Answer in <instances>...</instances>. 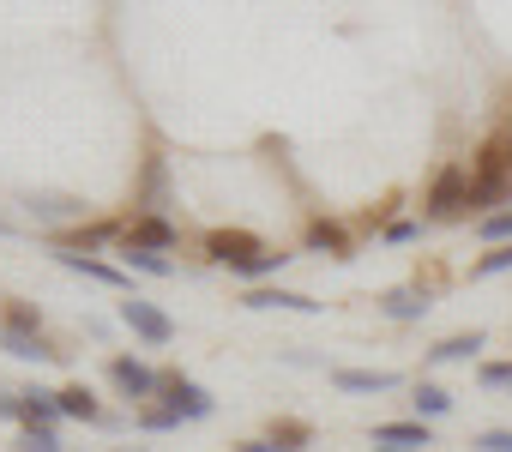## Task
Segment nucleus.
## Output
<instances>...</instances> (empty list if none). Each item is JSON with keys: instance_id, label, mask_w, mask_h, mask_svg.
I'll return each mask as SVG.
<instances>
[{"instance_id": "9d476101", "label": "nucleus", "mask_w": 512, "mask_h": 452, "mask_svg": "<svg viewBox=\"0 0 512 452\" xmlns=\"http://www.w3.org/2000/svg\"><path fill=\"white\" fill-rule=\"evenodd\" d=\"M0 350L19 356V362H55L61 356V350L43 344V332H19V326H0Z\"/></svg>"}, {"instance_id": "bb28decb", "label": "nucleus", "mask_w": 512, "mask_h": 452, "mask_svg": "<svg viewBox=\"0 0 512 452\" xmlns=\"http://www.w3.org/2000/svg\"><path fill=\"white\" fill-rule=\"evenodd\" d=\"M470 446H482V452H512V428H482Z\"/></svg>"}, {"instance_id": "ddd939ff", "label": "nucleus", "mask_w": 512, "mask_h": 452, "mask_svg": "<svg viewBox=\"0 0 512 452\" xmlns=\"http://www.w3.org/2000/svg\"><path fill=\"white\" fill-rule=\"evenodd\" d=\"M278 452H308L314 446V428L308 422H296V416H284V422H272V434H266Z\"/></svg>"}, {"instance_id": "9b49d317", "label": "nucleus", "mask_w": 512, "mask_h": 452, "mask_svg": "<svg viewBox=\"0 0 512 452\" xmlns=\"http://www.w3.org/2000/svg\"><path fill=\"white\" fill-rule=\"evenodd\" d=\"M332 386H338V392H392L398 374H392V368H338Z\"/></svg>"}, {"instance_id": "cd10ccee", "label": "nucleus", "mask_w": 512, "mask_h": 452, "mask_svg": "<svg viewBox=\"0 0 512 452\" xmlns=\"http://www.w3.org/2000/svg\"><path fill=\"white\" fill-rule=\"evenodd\" d=\"M482 386H512V362H488L482 368Z\"/></svg>"}, {"instance_id": "6e6552de", "label": "nucleus", "mask_w": 512, "mask_h": 452, "mask_svg": "<svg viewBox=\"0 0 512 452\" xmlns=\"http://www.w3.org/2000/svg\"><path fill=\"white\" fill-rule=\"evenodd\" d=\"M241 302H247V308H290V314H320V302H314V296H302V290H278V284L247 290Z\"/></svg>"}, {"instance_id": "2eb2a0df", "label": "nucleus", "mask_w": 512, "mask_h": 452, "mask_svg": "<svg viewBox=\"0 0 512 452\" xmlns=\"http://www.w3.org/2000/svg\"><path fill=\"white\" fill-rule=\"evenodd\" d=\"M121 266L145 272V278H175V260L169 254H145V248H121Z\"/></svg>"}, {"instance_id": "c756f323", "label": "nucleus", "mask_w": 512, "mask_h": 452, "mask_svg": "<svg viewBox=\"0 0 512 452\" xmlns=\"http://www.w3.org/2000/svg\"><path fill=\"white\" fill-rule=\"evenodd\" d=\"M25 452H61V440L55 434H25Z\"/></svg>"}, {"instance_id": "f8f14e48", "label": "nucleus", "mask_w": 512, "mask_h": 452, "mask_svg": "<svg viewBox=\"0 0 512 452\" xmlns=\"http://www.w3.org/2000/svg\"><path fill=\"white\" fill-rule=\"evenodd\" d=\"M374 446H428V422H374Z\"/></svg>"}, {"instance_id": "7ed1b4c3", "label": "nucleus", "mask_w": 512, "mask_h": 452, "mask_svg": "<svg viewBox=\"0 0 512 452\" xmlns=\"http://www.w3.org/2000/svg\"><path fill=\"white\" fill-rule=\"evenodd\" d=\"M205 254H211L217 266L241 272L253 254H266V242H260V236H247V230H211V236H205Z\"/></svg>"}, {"instance_id": "f257e3e1", "label": "nucleus", "mask_w": 512, "mask_h": 452, "mask_svg": "<svg viewBox=\"0 0 512 452\" xmlns=\"http://www.w3.org/2000/svg\"><path fill=\"white\" fill-rule=\"evenodd\" d=\"M464 211H470V169H464V163H440V169H434V187H428V217L452 223V217H464Z\"/></svg>"}, {"instance_id": "f3484780", "label": "nucleus", "mask_w": 512, "mask_h": 452, "mask_svg": "<svg viewBox=\"0 0 512 452\" xmlns=\"http://www.w3.org/2000/svg\"><path fill=\"white\" fill-rule=\"evenodd\" d=\"M476 350H482V332H458V338H440L428 350V362H470Z\"/></svg>"}, {"instance_id": "412c9836", "label": "nucleus", "mask_w": 512, "mask_h": 452, "mask_svg": "<svg viewBox=\"0 0 512 452\" xmlns=\"http://www.w3.org/2000/svg\"><path fill=\"white\" fill-rule=\"evenodd\" d=\"M476 236L494 242V248H512V205H506V211H488V217L476 223Z\"/></svg>"}, {"instance_id": "0eeeda50", "label": "nucleus", "mask_w": 512, "mask_h": 452, "mask_svg": "<svg viewBox=\"0 0 512 452\" xmlns=\"http://www.w3.org/2000/svg\"><path fill=\"white\" fill-rule=\"evenodd\" d=\"M19 422H25L31 434H55V422H61V392H25V398H19Z\"/></svg>"}, {"instance_id": "a878e982", "label": "nucleus", "mask_w": 512, "mask_h": 452, "mask_svg": "<svg viewBox=\"0 0 512 452\" xmlns=\"http://www.w3.org/2000/svg\"><path fill=\"white\" fill-rule=\"evenodd\" d=\"M494 272H512V248H494L476 260V278H494Z\"/></svg>"}, {"instance_id": "6ab92c4d", "label": "nucleus", "mask_w": 512, "mask_h": 452, "mask_svg": "<svg viewBox=\"0 0 512 452\" xmlns=\"http://www.w3.org/2000/svg\"><path fill=\"white\" fill-rule=\"evenodd\" d=\"M284 266H290V254H278V248H266V254H253V260H247V266H241L235 278H247L253 290H260V278H272V272H284Z\"/></svg>"}, {"instance_id": "7c9ffc66", "label": "nucleus", "mask_w": 512, "mask_h": 452, "mask_svg": "<svg viewBox=\"0 0 512 452\" xmlns=\"http://www.w3.org/2000/svg\"><path fill=\"white\" fill-rule=\"evenodd\" d=\"M422 230H416V223H392V230H386V242H416Z\"/></svg>"}, {"instance_id": "4468645a", "label": "nucleus", "mask_w": 512, "mask_h": 452, "mask_svg": "<svg viewBox=\"0 0 512 452\" xmlns=\"http://www.w3.org/2000/svg\"><path fill=\"white\" fill-rule=\"evenodd\" d=\"M308 248H320V254H332V260H350V236H344V223H314L308 230Z\"/></svg>"}, {"instance_id": "c85d7f7f", "label": "nucleus", "mask_w": 512, "mask_h": 452, "mask_svg": "<svg viewBox=\"0 0 512 452\" xmlns=\"http://www.w3.org/2000/svg\"><path fill=\"white\" fill-rule=\"evenodd\" d=\"M19 398H25V392H7V386H0V422H19Z\"/></svg>"}, {"instance_id": "1a4fd4ad", "label": "nucleus", "mask_w": 512, "mask_h": 452, "mask_svg": "<svg viewBox=\"0 0 512 452\" xmlns=\"http://www.w3.org/2000/svg\"><path fill=\"white\" fill-rule=\"evenodd\" d=\"M55 260H61L67 272H79V278H97V284H115V290H127V266L91 260V254H67V248H55Z\"/></svg>"}, {"instance_id": "2f4dec72", "label": "nucleus", "mask_w": 512, "mask_h": 452, "mask_svg": "<svg viewBox=\"0 0 512 452\" xmlns=\"http://www.w3.org/2000/svg\"><path fill=\"white\" fill-rule=\"evenodd\" d=\"M235 452H278V446H272V440H241Z\"/></svg>"}, {"instance_id": "423d86ee", "label": "nucleus", "mask_w": 512, "mask_h": 452, "mask_svg": "<svg viewBox=\"0 0 512 452\" xmlns=\"http://www.w3.org/2000/svg\"><path fill=\"white\" fill-rule=\"evenodd\" d=\"M109 380H115L127 398H157V392H163V374H151L139 356H115V362H109Z\"/></svg>"}, {"instance_id": "393cba45", "label": "nucleus", "mask_w": 512, "mask_h": 452, "mask_svg": "<svg viewBox=\"0 0 512 452\" xmlns=\"http://www.w3.org/2000/svg\"><path fill=\"white\" fill-rule=\"evenodd\" d=\"M7 326H19V332H43V320H37L31 302H13V308H7Z\"/></svg>"}, {"instance_id": "dca6fc26", "label": "nucleus", "mask_w": 512, "mask_h": 452, "mask_svg": "<svg viewBox=\"0 0 512 452\" xmlns=\"http://www.w3.org/2000/svg\"><path fill=\"white\" fill-rule=\"evenodd\" d=\"M392 320H422L428 314V290H386V302H380Z\"/></svg>"}, {"instance_id": "b1692460", "label": "nucleus", "mask_w": 512, "mask_h": 452, "mask_svg": "<svg viewBox=\"0 0 512 452\" xmlns=\"http://www.w3.org/2000/svg\"><path fill=\"white\" fill-rule=\"evenodd\" d=\"M139 428H151V434H163V428H181V416H175L169 404H145V410H139Z\"/></svg>"}, {"instance_id": "5701e85b", "label": "nucleus", "mask_w": 512, "mask_h": 452, "mask_svg": "<svg viewBox=\"0 0 512 452\" xmlns=\"http://www.w3.org/2000/svg\"><path fill=\"white\" fill-rule=\"evenodd\" d=\"M157 205H163V157L145 163V211L157 217Z\"/></svg>"}, {"instance_id": "39448f33", "label": "nucleus", "mask_w": 512, "mask_h": 452, "mask_svg": "<svg viewBox=\"0 0 512 452\" xmlns=\"http://www.w3.org/2000/svg\"><path fill=\"white\" fill-rule=\"evenodd\" d=\"M121 248H145V254H169L175 248V230L163 217H151V211H139L127 230H121Z\"/></svg>"}, {"instance_id": "20e7f679", "label": "nucleus", "mask_w": 512, "mask_h": 452, "mask_svg": "<svg viewBox=\"0 0 512 452\" xmlns=\"http://www.w3.org/2000/svg\"><path fill=\"white\" fill-rule=\"evenodd\" d=\"M121 320H127V326H133L145 344H169V338H175V320H169L157 302H139V296H127V302H121Z\"/></svg>"}, {"instance_id": "f03ea898", "label": "nucleus", "mask_w": 512, "mask_h": 452, "mask_svg": "<svg viewBox=\"0 0 512 452\" xmlns=\"http://www.w3.org/2000/svg\"><path fill=\"white\" fill-rule=\"evenodd\" d=\"M163 398H169V410H175L181 422H205V416L217 410V398H211L199 380H181V374H163Z\"/></svg>"}, {"instance_id": "aec40b11", "label": "nucleus", "mask_w": 512, "mask_h": 452, "mask_svg": "<svg viewBox=\"0 0 512 452\" xmlns=\"http://www.w3.org/2000/svg\"><path fill=\"white\" fill-rule=\"evenodd\" d=\"M410 404H416V422H422V416H446V410H452V392H446V386H428V380H422Z\"/></svg>"}, {"instance_id": "4be33fe9", "label": "nucleus", "mask_w": 512, "mask_h": 452, "mask_svg": "<svg viewBox=\"0 0 512 452\" xmlns=\"http://www.w3.org/2000/svg\"><path fill=\"white\" fill-rule=\"evenodd\" d=\"M85 205H73V199H55V193H43V199H31V217L37 223H61V217H79Z\"/></svg>"}, {"instance_id": "a211bd4d", "label": "nucleus", "mask_w": 512, "mask_h": 452, "mask_svg": "<svg viewBox=\"0 0 512 452\" xmlns=\"http://www.w3.org/2000/svg\"><path fill=\"white\" fill-rule=\"evenodd\" d=\"M61 416H73V422H103L91 386H61Z\"/></svg>"}]
</instances>
